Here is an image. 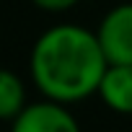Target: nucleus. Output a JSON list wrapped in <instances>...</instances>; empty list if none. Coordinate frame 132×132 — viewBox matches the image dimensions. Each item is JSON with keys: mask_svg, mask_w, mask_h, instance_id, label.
I'll return each instance as SVG.
<instances>
[{"mask_svg": "<svg viewBox=\"0 0 132 132\" xmlns=\"http://www.w3.org/2000/svg\"><path fill=\"white\" fill-rule=\"evenodd\" d=\"M31 78L47 101L73 104L98 93L109 62L96 31L57 23L47 29L31 49Z\"/></svg>", "mask_w": 132, "mask_h": 132, "instance_id": "obj_1", "label": "nucleus"}, {"mask_svg": "<svg viewBox=\"0 0 132 132\" xmlns=\"http://www.w3.org/2000/svg\"><path fill=\"white\" fill-rule=\"evenodd\" d=\"M96 36L109 65H132V3L114 5L101 18Z\"/></svg>", "mask_w": 132, "mask_h": 132, "instance_id": "obj_2", "label": "nucleus"}, {"mask_svg": "<svg viewBox=\"0 0 132 132\" xmlns=\"http://www.w3.org/2000/svg\"><path fill=\"white\" fill-rule=\"evenodd\" d=\"M11 132H80L75 117L54 101H36L23 109Z\"/></svg>", "mask_w": 132, "mask_h": 132, "instance_id": "obj_3", "label": "nucleus"}, {"mask_svg": "<svg viewBox=\"0 0 132 132\" xmlns=\"http://www.w3.org/2000/svg\"><path fill=\"white\" fill-rule=\"evenodd\" d=\"M98 96L111 111L132 114V65H109Z\"/></svg>", "mask_w": 132, "mask_h": 132, "instance_id": "obj_4", "label": "nucleus"}, {"mask_svg": "<svg viewBox=\"0 0 132 132\" xmlns=\"http://www.w3.org/2000/svg\"><path fill=\"white\" fill-rule=\"evenodd\" d=\"M26 88H23V80L5 70V68H0V119H11L16 122L23 109H26Z\"/></svg>", "mask_w": 132, "mask_h": 132, "instance_id": "obj_5", "label": "nucleus"}, {"mask_svg": "<svg viewBox=\"0 0 132 132\" xmlns=\"http://www.w3.org/2000/svg\"><path fill=\"white\" fill-rule=\"evenodd\" d=\"M31 3L39 11H47V13H65V11L75 8L80 0H31Z\"/></svg>", "mask_w": 132, "mask_h": 132, "instance_id": "obj_6", "label": "nucleus"}]
</instances>
